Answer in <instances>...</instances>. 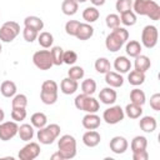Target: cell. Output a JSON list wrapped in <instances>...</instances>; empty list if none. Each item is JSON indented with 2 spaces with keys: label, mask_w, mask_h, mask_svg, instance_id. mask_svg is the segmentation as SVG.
<instances>
[{
  "label": "cell",
  "mask_w": 160,
  "mask_h": 160,
  "mask_svg": "<svg viewBox=\"0 0 160 160\" xmlns=\"http://www.w3.org/2000/svg\"><path fill=\"white\" fill-rule=\"evenodd\" d=\"M148 148V139L142 135H138L131 140L130 144V149L132 152L135 151H141V150H146Z\"/></svg>",
  "instance_id": "cell-29"
},
{
  "label": "cell",
  "mask_w": 160,
  "mask_h": 160,
  "mask_svg": "<svg viewBox=\"0 0 160 160\" xmlns=\"http://www.w3.org/2000/svg\"><path fill=\"white\" fill-rule=\"evenodd\" d=\"M109 146H110V150L114 152V154H124L128 148H129V142L128 140L124 138V136H114L110 142H109Z\"/></svg>",
  "instance_id": "cell-12"
},
{
  "label": "cell",
  "mask_w": 160,
  "mask_h": 160,
  "mask_svg": "<svg viewBox=\"0 0 160 160\" xmlns=\"http://www.w3.org/2000/svg\"><path fill=\"white\" fill-rule=\"evenodd\" d=\"M145 101H146V95H145V92L142 90L135 88V89H132L130 91V102H134L136 105L142 106L145 104Z\"/></svg>",
  "instance_id": "cell-33"
},
{
  "label": "cell",
  "mask_w": 160,
  "mask_h": 160,
  "mask_svg": "<svg viewBox=\"0 0 160 160\" xmlns=\"http://www.w3.org/2000/svg\"><path fill=\"white\" fill-rule=\"evenodd\" d=\"M20 34V25L16 21H6L0 28V41L11 42Z\"/></svg>",
  "instance_id": "cell-6"
},
{
  "label": "cell",
  "mask_w": 160,
  "mask_h": 160,
  "mask_svg": "<svg viewBox=\"0 0 160 160\" xmlns=\"http://www.w3.org/2000/svg\"><path fill=\"white\" fill-rule=\"evenodd\" d=\"M28 96L25 94H15L11 100V108H26Z\"/></svg>",
  "instance_id": "cell-39"
},
{
  "label": "cell",
  "mask_w": 160,
  "mask_h": 160,
  "mask_svg": "<svg viewBox=\"0 0 160 160\" xmlns=\"http://www.w3.org/2000/svg\"><path fill=\"white\" fill-rule=\"evenodd\" d=\"M132 159L134 160H148L149 159V152L146 150L135 151V152H132Z\"/></svg>",
  "instance_id": "cell-49"
},
{
  "label": "cell",
  "mask_w": 160,
  "mask_h": 160,
  "mask_svg": "<svg viewBox=\"0 0 160 160\" xmlns=\"http://www.w3.org/2000/svg\"><path fill=\"white\" fill-rule=\"evenodd\" d=\"M105 24L111 30L118 28V26H120V16L118 14H109L105 19Z\"/></svg>",
  "instance_id": "cell-43"
},
{
  "label": "cell",
  "mask_w": 160,
  "mask_h": 160,
  "mask_svg": "<svg viewBox=\"0 0 160 160\" xmlns=\"http://www.w3.org/2000/svg\"><path fill=\"white\" fill-rule=\"evenodd\" d=\"M1 50H2V46H1V42H0V54H1Z\"/></svg>",
  "instance_id": "cell-54"
},
{
  "label": "cell",
  "mask_w": 160,
  "mask_h": 160,
  "mask_svg": "<svg viewBox=\"0 0 160 160\" xmlns=\"http://www.w3.org/2000/svg\"><path fill=\"white\" fill-rule=\"evenodd\" d=\"M40 155V145L34 141H28V144L21 148L18 156L20 160H34Z\"/></svg>",
  "instance_id": "cell-10"
},
{
  "label": "cell",
  "mask_w": 160,
  "mask_h": 160,
  "mask_svg": "<svg viewBox=\"0 0 160 160\" xmlns=\"http://www.w3.org/2000/svg\"><path fill=\"white\" fill-rule=\"evenodd\" d=\"M40 100L45 105H52L58 101V94H49V92L40 91Z\"/></svg>",
  "instance_id": "cell-47"
},
{
  "label": "cell",
  "mask_w": 160,
  "mask_h": 160,
  "mask_svg": "<svg viewBox=\"0 0 160 160\" xmlns=\"http://www.w3.org/2000/svg\"><path fill=\"white\" fill-rule=\"evenodd\" d=\"M81 92L82 94H86V95H92L95 91H96V82L94 79H85L82 82H81Z\"/></svg>",
  "instance_id": "cell-37"
},
{
  "label": "cell",
  "mask_w": 160,
  "mask_h": 160,
  "mask_svg": "<svg viewBox=\"0 0 160 160\" xmlns=\"http://www.w3.org/2000/svg\"><path fill=\"white\" fill-rule=\"evenodd\" d=\"M101 119L96 112H86V115L82 118L81 124L86 130H96L100 126Z\"/></svg>",
  "instance_id": "cell-13"
},
{
  "label": "cell",
  "mask_w": 160,
  "mask_h": 160,
  "mask_svg": "<svg viewBox=\"0 0 160 160\" xmlns=\"http://www.w3.org/2000/svg\"><path fill=\"white\" fill-rule=\"evenodd\" d=\"M74 105L78 110H81V111H85V112H98L99 109H100L99 100H96L91 95H86V94H82V92L79 94L75 98Z\"/></svg>",
  "instance_id": "cell-4"
},
{
  "label": "cell",
  "mask_w": 160,
  "mask_h": 160,
  "mask_svg": "<svg viewBox=\"0 0 160 160\" xmlns=\"http://www.w3.org/2000/svg\"><path fill=\"white\" fill-rule=\"evenodd\" d=\"M60 131H61V129L58 124H50V125H46V126L39 129L36 136H38V140L40 144L50 145L58 139V136L60 135Z\"/></svg>",
  "instance_id": "cell-5"
},
{
  "label": "cell",
  "mask_w": 160,
  "mask_h": 160,
  "mask_svg": "<svg viewBox=\"0 0 160 160\" xmlns=\"http://www.w3.org/2000/svg\"><path fill=\"white\" fill-rule=\"evenodd\" d=\"M78 2H85V1H88V0H76Z\"/></svg>",
  "instance_id": "cell-53"
},
{
  "label": "cell",
  "mask_w": 160,
  "mask_h": 160,
  "mask_svg": "<svg viewBox=\"0 0 160 160\" xmlns=\"http://www.w3.org/2000/svg\"><path fill=\"white\" fill-rule=\"evenodd\" d=\"M79 25H80V21H78V20H69L65 24V32L68 35H70V36H75Z\"/></svg>",
  "instance_id": "cell-44"
},
{
  "label": "cell",
  "mask_w": 160,
  "mask_h": 160,
  "mask_svg": "<svg viewBox=\"0 0 160 160\" xmlns=\"http://www.w3.org/2000/svg\"><path fill=\"white\" fill-rule=\"evenodd\" d=\"M78 88H79L78 81L70 79L69 76L65 78V79H62L61 82H60V90H61V92L65 94V95H71V94H74V92L78 90Z\"/></svg>",
  "instance_id": "cell-18"
},
{
  "label": "cell",
  "mask_w": 160,
  "mask_h": 160,
  "mask_svg": "<svg viewBox=\"0 0 160 160\" xmlns=\"http://www.w3.org/2000/svg\"><path fill=\"white\" fill-rule=\"evenodd\" d=\"M32 62L40 70H49V69H51V66L54 64H52L50 50H39V51H36L32 55Z\"/></svg>",
  "instance_id": "cell-9"
},
{
  "label": "cell",
  "mask_w": 160,
  "mask_h": 160,
  "mask_svg": "<svg viewBox=\"0 0 160 160\" xmlns=\"http://www.w3.org/2000/svg\"><path fill=\"white\" fill-rule=\"evenodd\" d=\"M139 126L144 132H152V131H155V129L158 126V122H156V119L154 116L146 115V116H142L140 119Z\"/></svg>",
  "instance_id": "cell-19"
},
{
  "label": "cell",
  "mask_w": 160,
  "mask_h": 160,
  "mask_svg": "<svg viewBox=\"0 0 160 160\" xmlns=\"http://www.w3.org/2000/svg\"><path fill=\"white\" fill-rule=\"evenodd\" d=\"M34 126L31 124H22L19 126V130H18V135L20 138V140L22 141H30L32 140L34 138Z\"/></svg>",
  "instance_id": "cell-22"
},
{
  "label": "cell",
  "mask_w": 160,
  "mask_h": 160,
  "mask_svg": "<svg viewBox=\"0 0 160 160\" xmlns=\"http://www.w3.org/2000/svg\"><path fill=\"white\" fill-rule=\"evenodd\" d=\"M94 66H95V70L99 74H106L108 71L111 70V64H110L109 59H106V58H99V59H96Z\"/></svg>",
  "instance_id": "cell-34"
},
{
  "label": "cell",
  "mask_w": 160,
  "mask_h": 160,
  "mask_svg": "<svg viewBox=\"0 0 160 160\" xmlns=\"http://www.w3.org/2000/svg\"><path fill=\"white\" fill-rule=\"evenodd\" d=\"M84 75H85V71H84V69L81 68V66H76V65H74V66H71L69 70H68V76L70 78V79H72V80H81L82 78H84Z\"/></svg>",
  "instance_id": "cell-38"
},
{
  "label": "cell",
  "mask_w": 160,
  "mask_h": 160,
  "mask_svg": "<svg viewBox=\"0 0 160 160\" xmlns=\"http://www.w3.org/2000/svg\"><path fill=\"white\" fill-rule=\"evenodd\" d=\"M134 66H135V70L141 71V72H146L150 69V66H151V61H150V59L146 55L140 54V55H138L135 58Z\"/></svg>",
  "instance_id": "cell-23"
},
{
  "label": "cell",
  "mask_w": 160,
  "mask_h": 160,
  "mask_svg": "<svg viewBox=\"0 0 160 160\" xmlns=\"http://www.w3.org/2000/svg\"><path fill=\"white\" fill-rule=\"evenodd\" d=\"M114 68L119 74L129 72L131 70V61L126 56H118L114 61Z\"/></svg>",
  "instance_id": "cell-20"
},
{
  "label": "cell",
  "mask_w": 160,
  "mask_h": 160,
  "mask_svg": "<svg viewBox=\"0 0 160 160\" xmlns=\"http://www.w3.org/2000/svg\"><path fill=\"white\" fill-rule=\"evenodd\" d=\"M4 119H5V112H4V110L0 108V122L4 121Z\"/></svg>",
  "instance_id": "cell-52"
},
{
  "label": "cell",
  "mask_w": 160,
  "mask_h": 160,
  "mask_svg": "<svg viewBox=\"0 0 160 160\" xmlns=\"http://www.w3.org/2000/svg\"><path fill=\"white\" fill-rule=\"evenodd\" d=\"M136 14L132 10L125 11L120 14V22H122L125 26H132L136 24Z\"/></svg>",
  "instance_id": "cell-36"
},
{
  "label": "cell",
  "mask_w": 160,
  "mask_h": 160,
  "mask_svg": "<svg viewBox=\"0 0 160 160\" xmlns=\"http://www.w3.org/2000/svg\"><path fill=\"white\" fill-rule=\"evenodd\" d=\"M150 108L155 111L160 110V94L159 92H155L150 96Z\"/></svg>",
  "instance_id": "cell-48"
},
{
  "label": "cell",
  "mask_w": 160,
  "mask_h": 160,
  "mask_svg": "<svg viewBox=\"0 0 160 160\" xmlns=\"http://www.w3.org/2000/svg\"><path fill=\"white\" fill-rule=\"evenodd\" d=\"M58 151L62 155L64 160H69L76 156V140L72 135L65 134L60 136L58 141Z\"/></svg>",
  "instance_id": "cell-3"
},
{
  "label": "cell",
  "mask_w": 160,
  "mask_h": 160,
  "mask_svg": "<svg viewBox=\"0 0 160 160\" xmlns=\"http://www.w3.org/2000/svg\"><path fill=\"white\" fill-rule=\"evenodd\" d=\"M92 35H94V28L88 22H80L75 38L84 41V40H89Z\"/></svg>",
  "instance_id": "cell-17"
},
{
  "label": "cell",
  "mask_w": 160,
  "mask_h": 160,
  "mask_svg": "<svg viewBox=\"0 0 160 160\" xmlns=\"http://www.w3.org/2000/svg\"><path fill=\"white\" fill-rule=\"evenodd\" d=\"M30 122L34 128L36 129H41L44 126H46L48 124V116L44 112H34L30 118Z\"/></svg>",
  "instance_id": "cell-31"
},
{
  "label": "cell",
  "mask_w": 160,
  "mask_h": 160,
  "mask_svg": "<svg viewBox=\"0 0 160 160\" xmlns=\"http://www.w3.org/2000/svg\"><path fill=\"white\" fill-rule=\"evenodd\" d=\"M16 84L11 80H5L1 82V86H0V92L2 96L5 98H12L15 94H16Z\"/></svg>",
  "instance_id": "cell-24"
},
{
  "label": "cell",
  "mask_w": 160,
  "mask_h": 160,
  "mask_svg": "<svg viewBox=\"0 0 160 160\" xmlns=\"http://www.w3.org/2000/svg\"><path fill=\"white\" fill-rule=\"evenodd\" d=\"M50 54H51V59H52V64L54 65L60 66L61 64H64V61H62L64 49L61 46H51Z\"/></svg>",
  "instance_id": "cell-35"
},
{
  "label": "cell",
  "mask_w": 160,
  "mask_h": 160,
  "mask_svg": "<svg viewBox=\"0 0 160 160\" xmlns=\"http://www.w3.org/2000/svg\"><path fill=\"white\" fill-rule=\"evenodd\" d=\"M115 8H116V11L120 14L132 10V0H116Z\"/></svg>",
  "instance_id": "cell-42"
},
{
  "label": "cell",
  "mask_w": 160,
  "mask_h": 160,
  "mask_svg": "<svg viewBox=\"0 0 160 160\" xmlns=\"http://www.w3.org/2000/svg\"><path fill=\"white\" fill-rule=\"evenodd\" d=\"M132 11L155 21L160 19V6L154 0H132Z\"/></svg>",
  "instance_id": "cell-1"
},
{
  "label": "cell",
  "mask_w": 160,
  "mask_h": 160,
  "mask_svg": "<svg viewBox=\"0 0 160 160\" xmlns=\"http://www.w3.org/2000/svg\"><path fill=\"white\" fill-rule=\"evenodd\" d=\"M128 39H129V31L125 28L118 26V28L112 29L111 32L106 36L105 46L109 51L116 52L122 48V45L128 41Z\"/></svg>",
  "instance_id": "cell-2"
},
{
  "label": "cell",
  "mask_w": 160,
  "mask_h": 160,
  "mask_svg": "<svg viewBox=\"0 0 160 160\" xmlns=\"http://www.w3.org/2000/svg\"><path fill=\"white\" fill-rule=\"evenodd\" d=\"M50 159L51 160H64V158H62V155L59 152V151H56L55 154H52L51 156H50Z\"/></svg>",
  "instance_id": "cell-50"
},
{
  "label": "cell",
  "mask_w": 160,
  "mask_h": 160,
  "mask_svg": "<svg viewBox=\"0 0 160 160\" xmlns=\"http://www.w3.org/2000/svg\"><path fill=\"white\" fill-rule=\"evenodd\" d=\"M90 2L94 6H102L105 4V0H90Z\"/></svg>",
  "instance_id": "cell-51"
},
{
  "label": "cell",
  "mask_w": 160,
  "mask_h": 160,
  "mask_svg": "<svg viewBox=\"0 0 160 160\" xmlns=\"http://www.w3.org/2000/svg\"><path fill=\"white\" fill-rule=\"evenodd\" d=\"M59 86L56 81L54 80H45L41 85V91L42 92H49V94H58Z\"/></svg>",
  "instance_id": "cell-40"
},
{
  "label": "cell",
  "mask_w": 160,
  "mask_h": 160,
  "mask_svg": "<svg viewBox=\"0 0 160 160\" xmlns=\"http://www.w3.org/2000/svg\"><path fill=\"white\" fill-rule=\"evenodd\" d=\"M100 16V12L99 10L96 9V6H88L84 9L82 11V19L88 22V24H91V22H95Z\"/></svg>",
  "instance_id": "cell-27"
},
{
  "label": "cell",
  "mask_w": 160,
  "mask_h": 160,
  "mask_svg": "<svg viewBox=\"0 0 160 160\" xmlns=\"http://www.w3.org/2000/svg\"><path fill=\"white\" fill-rule=\"evenodd\" d=\"M124 118H125L124 109L119 105H112V106L108 108L106 110H104V112H102V120L109 125H115V124L122 121Z\"/></svg>",
  "instance_id": "cell-8"
},
{
  "label": "cell",
  "mask_w": 160,
  "mask_h": 160,
  "mask_svg": "<svg viewBox=\"0 0 160 160\" xmlns=\"http://www.w3.org/2000/svg\"><path fill=\"white\" fill-rule=\"evenodd\" d=\"M38 42L41 48L44 49H49L52 46V42H54V36L52 34L48 32V31H41L39 35H38Z\"/></svg>",
  "instance_id": "cell-32"
},
{
  "label": "cell",
  "mask_w": 160,
  "mask_h": 160,
  "mask_svg": "<svg viewBox=\"0 0 160 160\" xmlns=\"http://www.w3.org/2000/svg\"><path fill=\"white\" fill-rule=\"evenodd\" d=\"M79 9V2L76 0H64L61 4V11L68 15V16H72L78 12Z\"/></svg>",
  "instance_id": "cell-26"
},
{
  "label": "cell",
  "mask_w": 160,
  "mask_h": 160,
  "mask_svg": "<svg viewBox=\"0 0 160 160\" xmlns=\"http://www.w3.org/2000/svg\"><path fill=\"white\" fill-rule=\"evenodd\" d=\"M159 39V31L155 25H146L141 31V44L148 48L152 49L156 46Z\"/></svg>",
  "instance_id": "cell-7"
},
{
  "label": "cell",
  "mask_w": 160,
  "mask_h": 160,
  "mask_svg": "<svg viewBox=\"0 0 160 160\" xmlns=\"http://www.w3.org/2000/svg\"><path fill=\"white\" fill-rule=\"evenodd\" d=\"M128 81L132 86H139V85L144 84V81H145V72H141L138 70H131L128 75Z\"/></svg>",
  "instance_id": "cell-30"
},
{
  "label": "cell",
  "mask_w": 160,
  "mask_h": 160,
  "mask_svg": "<svg viewBox=\"0 0 160 160\" xmlns=\"http://www.w3.org/2000/svg\"><path fill=\"white\" fill-rule=\"evenodd\" d=\"M24 26L30 28V29H34V30H36L38 32H40V30L44 29V21H42V19L39 18V16L30 15V16H26V18L24 19Z\"/></svg>",
  "instance_id": "cell-21"
},
{
  "label": "cell",
  "mask_w": 160,
  "mask_h": 160,
  "mask_svg": "<svg viewBox=\"0 0 160 160\" xmlns=\"http://www.w3.org/2000/svg\"><path fill=\"white\" fill-rule=\"evenodd\" d=\"M101 136L96 130H88L82 135V142L88 148H95L100 144Z\"/></svg>",
  "instance_id": "cell-15"
},
{
  "label": "cell",
  "mask_w": 160,
  "mask_h": 160,
  "mask_svg": "<svg viewBox=\"0 0 160 160\" xmlns=\"http://www.w3.org/2000/svg\"><path fill=\"white\" fill-rule=\"evenodd\" d=\"M38 35H39V32H38L36 30L24 26V30H22V36H24L25 41H28V42H32L34 40H36V39H38Z\"/></svg>",
  "instance_id": "cell-46"
},
{
  "label": "cell",
  "mask_w": 160,
  "mask_h": 160,
  "mask_svg": "<svg viewBox=\"0 0 160 160\" xmlns=\"http://www.w3.org/2000/svg\"><path fill=\"white\" fill-rule=\"evenodd\" d=\"M19 125L16 121H1L0 122V140L9 141L18 135Z\"/></svg>",
  "instance_id": "cell-11"
},
{
  "label": "cell",
  "mask_w": 160,
  "mask_h": 160,
  "mask_svg": "<svg viewBox=\"0 0 160 160\" xmlns=\"http://www.w3.org/2000/svg\"><path fill=\"white\" fill-rule=\"evenodd\" d=\"M141 49L142 46L138 40H130L126 42V46H125V51L130 58H136L138 55H140Z\"/></svg>",
  "instance_id": "cell-28"
},
{
  "label": "cell",
  "mask_w": 160,
  "mask_h": 160,
  "mask_svg": "<svg viewBox=\"0 0 160 160\" xmlns=\"http://www.w3.org/2000/svg\"><path fill=\"white\" fill-rule=\"evenodd\" d=\"M28 112H26V108H12L11 110V119L16 122L25 120Z\"/></svg>",
  "instance_id": "cell-41"
},
{
  "label": "cell",
  "mask_w": 160,
  "mask_h": 160,
  "mask_svg": "<svg viewBox=\"0 0 160 160\" xmlns=\"http://www.w3.org/2000/svg\"><path fill=\"white\" fill-rule=\"evenodd\" d=\"M116 98H118L116 91L114 90V88H110V86L101 89L100 92H99V100H100V102H102L105 105H112V104H115Z\"/></svg>",
  "instance_id": "cell-14"
},
{
  "label": "cell",
  "mask_w": 160,
  "mask_h": 160,
  "mask_svg": "<svg viewBox=\"0 0 160 160\" xmlns=\"http://www.w3.org/2000/svg\"><path fill=\"white\" fill-rule=\"evenodd\" d=\"M105 82L110 86V88H120L124 84V78L121 76V74L116 72V71H108L105 74Z\"/></svg>",
  "instance_id": "cell-16"
},
{
  "label": "cell",
  "mask_w": 160,
  "mask_h": 160,
  "mask_svg": "<svg viewBox=\"0 0 160 160\" xmlns=\"http://www.w3.org/2000/svg\"><path fill=\"white\" fill-rule=\"evenodd\" d=\"M78 60V54L74 51V50H66L64 51V55H62V61L64 64L66 65H74Z\"/></svg>",
  "instance_id": "cell-45"
},
{
  "label": "cell",
  "mask_w": 160,
  "mask_h": 160,
  "mask_svg": "<svg viewBox=\"0 0 160 160\" xmlns=\"http://www.w3.org/2000/svg\"><path fill=\"white\" fill-rule=\"evenodd\" d=\"M124 112L128 118L130 119H139L141 115H142V106L140 105H136L134 102H130L125 106L124 109Z\"/></svg>",
  "instance_id": "cell-25"
}]
</instances>
